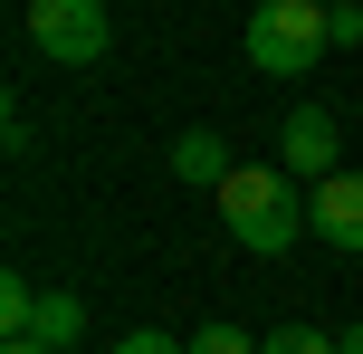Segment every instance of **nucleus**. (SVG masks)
<instances>
[{"label": "nucleus", "instance_id": "nucleus-14", "mask_svg": "<svg viewBox=\"0 0 363 354\" xmlns=\"http://www.w3.org/2000/svg\"><path fill=\"white\" fill-rule=\"evenodd\" d=\"M10 354H38V345H10Z\"/></svg>", "mask_w": 363, "mask_h": 354}, {"label": "nucleus", "instance_id": "nucleus-3", "mask_svg": "<svg viewBox=\"0 0 363 354\" xmlns=\"http://www.w3.org/2000/svg\"><path fill=\"white\" fill-rule=\"evenodd\" d=\"M29 48H48L57 67H96L115 48L106 0H29Z\"/></svg>", "mask_w": 363, "mask_h": 354}, {"label": "nucleus", "instance_id": "nucleus-10", "mask_svg": "<svg viewBox=\"0 0 363 354\" xmlns=\"http://www.w3.org/2000/svg\"><path fill=\"white\" fill-rule=\"evenodd\" d=\"M191 354H258V336H239V326H201Z\"/></svg>", "mask_w": 363, "mask_h": 354}, {"label": "nucleus", "instance_id": "nucleus-13", "mask_svg": "<svg viewBox=\"0 0 363 354\" xmlns=\"http://www.w3.org/2000/svg\"><path fill=\"white\" fill-rule=\"evenodd\" d=\"M335 354H363V316H354V326H345V336H335Z\"/></svg>", "mask_w": 363, "mask_h": 354}, {"label": "nucleus", "instance_id": "nucleus-11", "mask_svg": "<svg viewBox=\"0 0 363 354\" xmlns=\"http://www.w3.org/2000/svg\"><path fill=\"white\" fill-rule=\"evenodd\" d=\"M325 38H335V48H363V10H354V0H345V10H325Z\"/></svg>", "mask_w": 363, "mask_h": 354}, {"label": "nucleus", "instance_id": "nucleus-7", "mask_svg": "<svg viewBox=\"0 0 363 354\" xmlns=\"http://www.w3.org/2000/svg\"><path fill=\"white\" fill-rule=\"evenodd\" d=\"M172 172H182V182H230V144H220V134L211 125H191V134H182V144H172Z\"/></svg>", "mask_w": 363, "mask_h": 354}, {"label": "nucleus", "instance_id": "nucleus-4", "mask_svg": "<svg viewBox=\"0 0 363 354\" xmlns=\"http://www.w3.org/2000/svg\"><path fill=\"white\" fill-rule=\"evenodd\" d=\"M277 153H287L296 182H335V115L325 106H287V125H277Z\"/></svg>", "mask_w": 363, "mask_h": 354}, {"label": "nucleus", "instance_id": "nucleus-2", "mask_svg": "<svg viewBox=\"0 0 363 354\" xmlns=\"http://www.w3.org/2000/svg\"><path fill=\"white\" fill-rule=\"evenodd\" d=\"M325 0H258L249 10V67L258 77H306L325 57Z\"/></svg>", "mask_w": 363, "mask_h": 354}, {"label": "nucleus", "instance_id": "nucleus-12", "mask_svg": "<svg viewBox=\"0 0 363 354\" xmlns=\"http://www.w3.org/2000/svg\"><path fill=\"white\" fill-rule=\"evenodd\" d=\"M115 354H191V345H172V336H163V326H134V336H125V345H115Z\"/></svg>", "mask_w": 363, "mask_h": 354}, {"label": "nucleus", "instance_id": "nucleus-6", "mask_svg": "<svg viewBox=\"0 0 363 354\" xmlns=\"http://www.w3.org/2000/svg\"><path fill=\"white\" fill-rule=\"evenodd\" d=\"M77 336H86V306H77V297H67V287H48V297H38V306H29V326H19V336H10V345H38V354H67Z\"/></svg>", "mask_w": 363, "mask_h": 354}, {"label": "nucleus", "instance_id": "nucleus-8", "mask_svg": "<svg viewBox=\"0 0 363 354\" xmlns=\"http://www.w3.org/2000/svg\"><path fill=\"white\" fill-rule=\"evenodd\" d=\"M258 354H335V336H325V326H268Z\"/></svg>", "mask_w": 363, "mask_h": 354}, {"label": "nucleus", "instance_id": "nucleus-5", "mask_svg": "<svg viewBox=\"0 0 363 354\" xmlns=\"http://www.w3.org/2000/svg\"><path fill=\"white\" fill-rule=\"evenodd\" d=\"M315 240H335V249H354L363 259V172H335V182H315Z\"/></svg>", "mask_w": 363, "mask_h": 354}, {"label": "nucleus", "instance_id": "nucleus-1", "mask_svg": "<svg viewBox=\"0 0 363 354\" xmlns=\"http://www.w3.org/2000/svg\"><path fill=\"white\" fill-rule=\"evenodd\" d=\"M306 192H296V172L287 163H239L230 172V182H220V221H230V240L239 249H258V259H277V249H296V240H306Z\"/></svg>", "mask_w": 363, "mask_h": 354}, {"label": "nucleus", "instance_id": "nucleus-9", "mask_svg": "<svg viewBox=\"0 0 363 354\" xmlns=\"http://www.w3.org/2000/svg\"><path fill=\"white\" fill-rule=\"evenodd\" d=\"M29 306H38V287H29V278H0V326H10V336L29 326Z\"/></svg>", "mask_w": 363, "mask_h": 354}]
</instances>
